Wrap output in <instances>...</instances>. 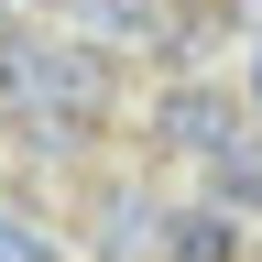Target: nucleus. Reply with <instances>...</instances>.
I'll list each match as a JSON object with an SVG mask.
<instances>
[{
  "label": "nucleus",
  "instance_id": "1",
  "mask_svg": "<svg viewBox=\"0 0 262 262\" xmlns=\"http://www.w3.org/2000/svg\"><path fill=\"white\" fill-rule=\"evenodd\" d=\"M0 98L44 142H88L110 120V55L98 44H55V33H0Z\"/></svg>",
  "mask_w": 262,
  "mask_h": 262
},
{
  "label": "nucleus",
  "instance_id": "2",
  "mask_svg": "<svg viewBox=\"0 0 262 262\" xmlns=\"http://www.w3.org/2000/svg\"><path fill=\"white\" fill-rule=\"evenodd\" d=\"M153 131H164L175 153H219L229 131H241V110H229L219 88H164V98H153Z\"/></svg>",
  "mask_w": 262,
  "mask_h": 262
},
{
  "label": "nucleus",
  "instance_id": "3",
  "mask_svg": "<svg viewBox=\"0 0 262 262\" xmlns=\"http://www.w3.org/2000/svg\"><path fill=\"white\" fill-rule=\"evenodd\" d=\"M164 262H241V219H229L219 196L208 208H175L164 219Z\"/></svg>",
  "mask_w": 262,
  "mask_h": 262
},
{
  "label": "nucleus",
  "instance_id": "4",
  "mask_svg": "<svg viewBox=\"0 0 262 262\" xmlns=\"http://www.w3.org/2000/svg\"><path fill=\"white\" fill-rule=\"evenodd\" d=\"M208 196H219L229 219H241V208H262V142H251V131H229V142L208 153Z\"/></svg>",
  "mask_w": 262,
  "mask_h": 262
},
{
  "label": "nucleus",
  "instance_id": "5",
  "mask_svg": "<svg viewBox=\"0 0 262 262\" xmlns=\"http://www.w3.org/2000/svg\"><path fill=\"white\" fill-rule=\"evenodd\" d=\"M0 262H55V241H44L33 219H11V208H0Z\"/></svg>",
  "mask_w": 262,
  "mask_h": 262
},
{
  "label": "nucleus",
  "instance_id": "6",
  "mask_svg": "<svg viewBox=\"0 0 262 262\" xmlns=\"http://www.w3.org/2000/svg\"><path fill=\"white\" fill-rule=\"evenodd\" d=\"M142 11H153L164 33H186V22H208V11H229V0H142Z\"/></svg>",
  "mask_w": 262,
  "mask_h": 262
},
{
  "label": "nucleus",
  "instance_id": "7",
  "mask_svg": "<svg viewBox=\"0 0 262 262\" xmlns=\"http://www.w3.org/2000/svg\"><path fill=\"white\" fill-rule=\"evenodd\" d=\"M251 110H262V55H251Z\"/></svg>",
  "mask_w": 262,
  "mask_h": 262
},
{
  "label": "nucleus",
  "instance_id": "8",
  "mask_svg": "<svg viewBox=\"0 0 262 262\" xmlns=\"http://www.w3.org/2000/svg\"><path fill=\"white\" fill-rule=\"evenodd\" d=\"M0 33H11V11H0Z\"/></svg>",
  "mask_w": 262,
  "mask_h": 262
}]
</instances>
